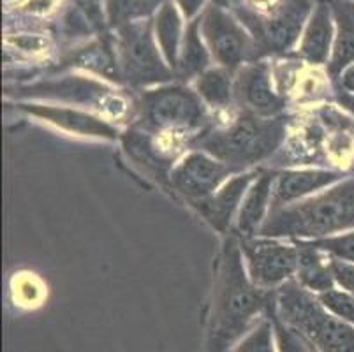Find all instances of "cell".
I'll use <instances>...</instances> for the list:
<instances>
[{
	"instance_id": "6da1fadb",
	"label": "cell",
	"mask_w": 354,
	"mask_h": 352,
	"mask_svg": "<svg viewBox=\"0 0 354 352\" xmlns=\"http://www.w3.org/2000/svg\"><path fill=\"white\" fill-rule=\"evenodd\" d=\"M275 295L250 280L240 241L230 237L215 261L214 290L203 352H230L257 324V317L272 314Z\"/></svg>"
},
{
	"instance_id": "7a4b0ae2",
	"label": "cell",
	"mask_w": 354,
	"mask_h": 352,
	"mask_svg": "<svg viewBox=\"0 0 354 352\" xmlns=\"http://www.w3.org/2000/svg\"><path fill=\"white\" fill-rule=\"evenodd\" d=\"M351 229H354V174L310 198L272 210L259 234L321 240Z\"/></svg>"
},
{
	"instance_id": "3957f363",
	"label": "cell",
	"mask_w": 354,
	"mask_h": 352,
	"mask_svg": "<svg viewBox=\"0 0 354 352\" xmlns=\"http://www.w3.org/2000/svg\"><path fill=\"white\" fill-rule=\"evenodd\" d=\"M275 315L319 352H354V326L335 317L300 282L288 280L275 293Z\"/></svg>"
},
{
	"instance_id": "277c9868",
	"label": "cell",
	"mask_w": 354,
	"mask_h": 352,
	"mask_svg": "<svg viewBox=\"0 0 354 352\" xmlns=\"http://www.w3.org/2000/svg\"><path fill=\"white\" fill-rule=\"evenodd\" d=\"M284 138L286 124L282 118H266L243 111L226 127L205 136L201 147L233 169H241L270 157Z\"/></svg>"
},
{
	"instance_id": "5b68a950",
	"label": "cell",
	"mask_w": 354,
	"mask_h": 352,
	"mask_svg": "<svg viewBox=\"0 0 354 352\" xmlns=\"http://www.w3.org/2000/svg\"><path fill=\"white\" fill-rule=\"evenodd\" d=\"M310 12V0H249L240 16L256 43L268 51H286L296 43Z\"/></svg>"
},
{
	"instance_id": "8992f818",
	"label": "cell",
	"mask_w": 354,
	"mask_h": 352,
	"mask_svg": "<svg viewBox=\"0 0 354 352\" xmlns=\"http://www.w3.org/2000/svg\"><path fill=\"white\" fill-rule=\"evenodd\" d=\"M141 120L160 132L196 131L207 120V108L198 92L180 85L159 86L141 97Z\"/></svg>"
},
{
	"instance_id": "52a82bcc",
	"label": "cell",
	"mask_w": 354,
	"mask_h": 352,
	"mask_svg": "<svg viewBox=\"0 0 354 352\" xmlns=\"http://www.w3.org/2000/svg\"><path fill=\"white\" fill-rule=\"evenodd\" d=\"M247 273L261 289L281 287L296 275L298 247L279 238H243L240 243Z\"/></svg>"
},
{
	"instance_id": "ba28073f",
	"label": "cell",
	"mask_w": 354,
	"mask_h": 352,
	"mask_svg": "<svg viewBox=\"0 0 354 352\" xmlns=\"http://www.w3.org/2000/svg\"><path fill=\"white\" fill-rule=\"evenodd\" d=\"M118 48L124 76L133 85H153L169 80V69L162 64L148 24L133 21L124 25Z\"/></svg>"
},
{
	"instance_id": "9c48e42d",
	"label": "cell",
	"mask_w": 354,
	"mask_h": 352,
	"mask_svg": "<svg viewBox=\"0 0 354 352\" xmlns=\"http://www.w3.org/2000/svg\"><path fill=\"white\" fill-rule=\"evenodd\" d=\"M199 24L203 39L207 41L212 57L224 69L234 71L250 60L254 55V41L236 19L221 6H210L203 12Z\"/></svg>"
},
{
	"instance_id": "30bf717a",
	"label": "cell",
	"mask_w": 354,
	"mask_h": 352,
	"mask_svg": "<svg viewBox=\"0 0 354 352\" xmlns=\"http://www.w3.org/2000/svg\"><path fill=\"white\" fill-rule=\"evenodd\" d=\"M231 171L233 167L215 159L214 155L192 151L173 167L171 185L192 205L214 194Z\"/></svg>"
},
{
	"instance_id": "8fae6325",
	"label": "cell",
	"mask_w": 354,
	"mask_h": 352,
	"mask_svg": "<svg viewBox=\"0 0 354 352\" xmlns=\"http://www.w3.org/2000/svg\"><path fill=\"white\" fill-rule=\"evenodd\" d=\"M234 99L247 113L272 118L284 108V101L273 85L272 69L266 64L245 66L234 80Z\"/></svg>"
},
{
	"instance_id": "7c38bea8",
	"label": "cell",
	"mask_w": 354,
	"mask_h": 352,
	"mask_svg": "<svg viewBox=\"0 0 354 352\" xmlns=\"http://www.w3.org/2000/svg\"><path fill=\"white\" fill-rule=\"evenodd\" d=\"M28 90L32 92V95L57 97V99L71 101L74 104L94 106V108L113 116H120L127 108V104L117 93L99 85L94 80H83V77H66L62 82L41 83L37 86H30Z\"/></svg>"
},
{
	"instance_id": "4fadbf2b",
	"label": "cell",
	"mask_w": 354,
	"mask_h": 352,
	"mask_svg": "<svg viewBox=\"0 0 354 352\" xmlns=\"http://www.w3.org/2000/svg\"><path fill=\"white\" fill-rule=\"evenodd\" d=\"M344 176L342 171L337 169H289L282 171L275 176L272 190V210L284 208V206L307 199L312 194L321 192L333 183L340 182Z\"/></svg>"
},
{
	"instance_id": "5bb4252c",
	"label": "cell",
	"mask_w": 354,
	"mask_h": 352,
	"mask_svg": "<svg viewBox=\"0 0 354 352\" xmlns=\"http://www.w3.org/2000/svg\"><path fill=\"white\" fill-rule=\"evenodd\" d=\"M257 176H259V171H245V173L236 174L222 183L208 198L192 203V206L212 228L217 229L218 232H226L233 221L234 212L241 205L247 190Z\"/></svg>"
},
{
	"instance_id": "9a60e30c",
	"label": "cell",
	"mask_w": 354,
	"mask_h": 352,
	"mask_svg": "<svg viewBox=\"0 0 354 352\" xmlns=\"http://www.w3.org/2000/svg\"><path fill=\"white\" fill-rule=\"evenodd\" d=\"M25 111L30 115L43 118L57 127L64 129L67 132L80 136H90V138H104V140H115L117 131H115L108 122L90 116L86 113L78 111V109L71 108H59V106H21Z\"/></svg>"
},
{
	"instance_id": "2e32d148",
	"label": "cell",
	"mask_w": 354,
	"mask_h": 352,
	"mask_svg": "<svg viewBox=\"0 0 354 352\" xmlns=\"http://www.w3.org/2000/svg\"><path fill=\"white\" fill-rule=\"evenodd\" d=\"M335 39L333 9L328 4H319L314 9L304 32L298 53L307 62L321 66L330 60Z\"/></svg>"
},
{
	"instance_id": "e0dca14e",
	"label": "cell",
	"mask_w": 354,
	"mask_h": 352,
	"mask_svg": "<svg viewBox=\"0 0 354 352\" xmlns=\"http://www.w3.org/2000/svg\"><path fill=\"white\" fill-rule=\"evenodd\" d=\"M275 176L272 173H259L247 190L238 212V231L245 238L261 231L266 221V213L272 208V190Z\"/></svg>"
},
{
	"instance_id": "ac0fdd59",
	"label": "cell",
	"mask_w": 354,
	"mask_h": 352,
	"mask_svg": "<svg viewBox=\"0 0 354 352\" xmlns=\"http://www.w3.org/2000/svg\"><path fill=\"white\" fill-rule=\"evenodd\" d=\"M298 270L296 277L298 282L314 295H321L324 290L337 287L333 270H331V257L315 247L312 241H298Z\"/></svg>"
},
{
	"instance_id": "d6986e66",
	"label": "cell",
	"mask_w": 354,
	"mask_h": 352,
	"mask_svg": "<svg viewBox=\"0 0 354 352\" xmlns=\"http://www.w3.org/2000/svg\"><path fill=\"white\" fill-rule=\"evenodd\" d=\"M335 39L328 60V73L339 77L344 71L354 64V6L337 2L333 6Z\"/></svg>"
},
{
	"instance_id": "ffe728a7",
	"label": "cell",
	"mask_w": 354,
	"mask_h": 352,
	"mask_svg": "<svg viewBox=\"0 0 354 352\" xmlns=\"http://www.w3.org/2000/svg\"><path fill=\"white\" fill-rule=\"evenodd\" d=\"M196 92L210 108L218 111L230 109L234 101V82L231 77V71L224 67L207 69L196 80Z\"/></svg>"
},
{
	"instance_id": "44dd1931",
	"label": "cell",
	"mask_w": 354,
	"mask_h": 352,
	"mask_svg": "<svg viewBox=\"0 0 354 352\" xmlns=\"http://www.w3.org/2000/svg\"><path fill=\"white\" fill-rule=\"evenodd\" d=\"M156 37L167 64L173 67H178L182 21H180L178 11L169 0H166L160 6L159 12L156 16Z\"/></svg>"
},
{
	"instance_id": "7402d4cb",
	"label": "cell",
	"mask_w": 354,
	"mask_h": 352,
	"mask_svg": "<svg viewBox=\"0 0 354 352\" xmlns=\"http://www.w3.org/2000/svg\"><path fill=\"white\" fill-rule=\"evenodd\" d=\"M199 27H201L199 19L198 21H192L189 25L187 32H185V37H183V44L178 58V69L183 77H198L199 74L207 71L208 62H210L208 50L201 43V37H199Z\"/></svg>"
},
{
	"instance_id": "603a6c76",
	"label": "cell",
	"mask_w": 354,
	"mask_h": 352,
	"mask_svg": "<svg viewBox=\"0 0 354 352\" xmlns=\"http://www.w3.org/2000/svg\"><path fill=\"white\" fill-rule=\"evenodd\" d=\"M160 0H108L111 25H127L145 18L159 6Z\"/></svg>"
},
{
	"instance_id": "cb8c5ba5",
	"label": "cell",
	"mask_w": 354,
	"mask_h": 352,
	"mask_svg": "<svg viewBox=\"0 0 354 352\" xmlns=\"http://www.w3.org/2000/svg\"><path fill=\"white\" fill-rule=\"evenodd\" d=\"M273 337H275L273 321L263 319L231 349V352H275Z\"/></svg>"
},
{
	"instance_id": "d4e9b609",
	"label": "cell",
	"mask_w": 354,
	"mask_h": 352,
	"mask_svg": "<svg viewBox=\"0 0 354 352\" xmlns=\"http://www.w3.org/2000/svg\"><path fill=\"white\" fill-rule=\"evenodd\" d=\"M308 241H312L319 250L328 254L331 259H339L344 261V263L354 264V229L335 234V237Z\"/></svg>"
},
{
	"instance_id": "484cf974",
	"label": "cell",
	"mask_w": 354,
	"mask_h": 352,
	"mask_svg": "<svg viewBox=\"0 0 354 352\" xmlns=\"http://www.w3.org/2000/svg\"><path fill=\"white\" fill-rule=\"evenodd\" d=\"M323 303L324 308L335 315L354 326V298L347 290L340 289L339 286L330 290H324L321 295H315Z\"/></svg>"
},
{
	"instance_id": "4316f807",
	"label": "cell",
	"mask_w": 354,
	"mask_h": 352,
	"mask_svg": "<svg viewBox=\"0 0 354 352\" xmlns=\"http://www.w3.org/2000/svg\"><path fill=\"white\" fill-rule=\"evenodd\" d=\"M272 321L279 352H312V349L308 347V342L296 333L295 329L286 326L281 319L277 317L275 312H272Z\"/></svg>"
},
{
	"instance_id": "83f0119b",
	"label": "cell",
	"mask_w": 354,
	"mask_h": 352,
	"mask_svg": "<svg viewBox=\"0 0 354 352\" xmlns=\"http://www.w3.org/2000/svg\"><path fill=\"white\" fill-rule=\"evenodd\" d=\"M331 270H333L335 282L340 289L347 290L354 298V264L344 263L339 259H331Z\"/></svg>"
},
{
	"instance_id": "f1b7e54d",
	"label": "cell",
	"mask_w": 354,
	"mask_h": 352,
	"mask_svg": "<svg viewBox=\"0 0 354 352\" xmlns=\"http://www.w3.org/2000/svg\"><path fill=\"white\" fill-rule=\"evenodd\" d=\"M18 295L20 298H24L25 302H37L41 296V286H37L34 277H27V279H21L18 282Z\"/></svg>"
},
{
	"instance_id": "f546056e",
	"label": "cell",
	"mask_w": 354,
	"mask_h": 352,
	"mask_svg": "<svg viewBox=\"0 0 354 352\" xmlns=\"http://www.w3.org/2000/svg\"><path fill=\"white\" fill-rule=\"evenodd\" d=\"M16 48H20L21 51H37L43 46V39L32 37V35H21V37H16L11 41Z\"/></svg>"
},
{
	"instance_id": "4dcf8cb0",
	"label": "cell",
	"mask_w": 354,
	"mask_h": 352,
	"mask_svg": "<svg viewBox=\"0 0 354 352\" xmlns=\"http://www.w3.org/2000/svg\"><path fill=\"white\" fill-rule=\"evenodd\" d=\"M339 85H340V92L354 97V64L347 67V69L340 74Z\"/></svg>"
},
{
	"instance_id": "1f68e13d",
	"label": "cell",
	"mask_w": 354,
	"mask_h": 352,
	"mask_svg": "<svg viewBox=\"0 0 354 352\" xmlns=\"http://www.w3.org/2000/svg\"><path fill=\"white\" fill-rule=\"evenodd\" d=\"M176 2H178V6L182 8L185 18H192L194 15H198L199 9L205 4V0H176Z\"/></svg>"
},
{
	"instance_id": "d6a6232c",
	"label": "cell",
	"mask_w": 354,
	"mask_h": 352,
	"mask_svg": "<svg viewBox=\"0 0 354 352\" xmlns=\"http://www.w3.org/2000/svg\"><path fill=\"white\" fill-rule=\"evenodd\" d=\"M337 101H339V104L342 106L346 111H349L351 115H354V97L353 95H347V93L344 92H337Z\"/></svg>"
},
{
	"instance_id": "836d02e7",
	"label": "cell",
	"mask_w": 354,
	"mask_h": 352,
	"mask_svg": "<svg viewBox=\"0 0 354 352\" xmlns=\"http://www.w3.org/2000/svg\"><path fill=\"white\" fill-rule=\"evenodd\" d=\"M221 2H224V4H236L238 0H221Z\"/></svg>"
},
{
	"instance_id": "e575fe53",
	"label": "cell",
	"mask_w": 354,
	"mask_h": 352,
	"mask_svg": "<svg viewBox=\"0 0 354 352\" xmlns=\"http://www.w3.org/2000/svg\"><path fill=\"white\" fill-rule=\"evenodd\" d=\"M337 2H347V4H354V0H337Z\"/></svg>"
},
{
	"instance_id": "d590c367",
	"label": "cell",
	"mask_w": 354,
	"mask_h": 352,
	"mask_svg": "<svg viewBox=\"0 0 354 352\" xmlns=\"http://www.w3.org/2000/svg\"><path fill=\"white\" fill-rule=\"evenodd\" d=\"M312 352H319V351H315V349H312Z\"/></svg>"
},
{
	"instance_id": "8d00e7d4",
	"label": "cell",
	"mask_w": 354,
	"mask_h": 352,
	"mask_svg": "<svg viewBox=\"0 0 354 352\" xmlns=\"http://www.w3.org/2000/svg\"><path fill=\"white\" fill-rule=\"evenodd\" d=\"M353 6H354V4H353Z\"/></svg>"
}]
</instances>
